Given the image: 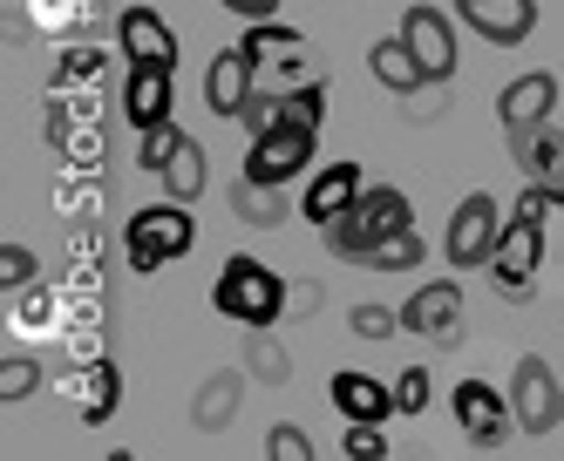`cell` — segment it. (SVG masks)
I'll use <instances>...</instances> for the list:
<instances>
[{
	"instance_id": "6da1fadb",
	"label": "cell",
	"mask_w": 564,
	"mask_h": 461,
	"mask_svg": "<svg viewBox=\"0 0 564 461\" xmlns=\"http://www.w3.org/2000/svg\"><path fill=\"white\" fill-rule=\"evenodd\" d=\"M319 122H327V89L306 81V89H286L272 102V116L252 130V150H246V177L252 184H279L286 190L293 177H306V163L319 150Z\"/></svg>"
},
{
	"instance_id": "7a4b0ae2",
	"label": "cell",
	"mask_w": 564,
	"mask_h": 461,
	"mask_svg": "<svg viewBox=\"0 0 564 461\" xmlns=\"http://www.w3.org/2000/svg\"><path fill=\"white\" fill-rule=\"evenodd\" d=\"M401 231H415V204H409V190H394V184H368L347 218H334L327 231H319V244H327L334 259L368 265L375 251H381V244H394Z\"/></svg>"
},
{
	"instance_id": "3957f363",
	"label": "cell",
	"mask_w": 564,
	"mask_h": 461,
	"mask_svg": "<svg viewBox=\"0 0 564 461\" xmlns=\"http://www.w3.org/2000/svg\"><path fill=\"white\" fill-rule=\"evenodd\" d=\"M212 306L231 319V326H279V312H286V278H279L265 259H252V251H231V259L218 265L212 278Z\"/></svg>"
},
{
	"instance_id": "277c9868",
	"label": "cell",
	"mask_w": 564,
	"mask_h": 461,
	"mask_svg": "<svg viewBox=\"0 0 564 461\" xmlns=\"http://www.w3.org/2000/svg\"><path fill=\"white\" fill-rule=\"evenodd\" d=\"M544 211H551V197L531 184L517 197V211L503 218V244H497V259H490V278L510 306L531 299V285H538V265H544Z\"/></svg>"
},
{
	"instance_id": "5b68a950",
	"label": "cell",
	"mask_w": 564,
	"mask_h": 461,
	"mask_svg": "<svg viewBox=\"0 0 564 461\" xmlns=\"http://www.w3.org/2000/svg\"><path fill=\"white\" fill-rule=\"evenodd\" d=\"M191 244H197V224H191V204H177V197L143 204V211H130V224H123V259L143 278L191 259Z\"/></svg>"
},
{
	"instance_id": "8992f818",
	"label": "cell",
	"mask_w": 564,
	"mask_h": 461,
	"mask_svg": "<svg viewBox=\"0 0 564 461\" xmlns=\"http://www.w3.org/2000/svg\"><path fill=\"white\" fill-rule=\"evenodd\" d=\"M246 48L259 62V102H279L286 89H306V81H319L313 68V48L300 28H279V21H246Z\"/></svg>"
},
{
	"instance_id": "52a82bcc",
	"label": "cell",
	"mask_w": 564,
	"mask_h": 461,
	"mask_svg": "<svg viewBox=\"0 0 564 461\" xmlns=\"http://www.w3.org/2000/svg\"><path fill=\"white\" fill-rule=\"evenodd\" d=\"M497 244H503V204H497L490 190H469L456 211H449L442 259H449L456 272H476V265H490V259H497Z\"/></svg>"
},
{
	"instance_id": "ba28073f",
	"label": "cell",
	"mask_w": 564,
	"mask_h": 461,
	"mask_svg": "<svg viewBox=\"0 0 564 461\" xmlns=\"http://www.w3.org/2000/svg\"><path fill=\"white\" fill-rule=\"evenodd\" d=\"M401 332H415L429 347H463V285L456 278L415 285L409 299H401Z\"/></svg>"
},
{
	"instance_id": "9c48e42d",
	"label": "cell",
	"mask_w": 564,
	"mask_h": 461,
	"mask_svg": "<svg viewBox=\"0 0 564 461\" xmlns=\"http://www.w3.org/2000/svg\"><path fill=\"white\" fill-rule=\"evenodd\" d=\"M123 122L137 136L177 122V68H150V62H123Z\"/></svg>"
},
{
	"instance_id": "30bf717a",
	"label": "cell",
	"mask_w": 564,
	"mask_h": 461,
	"mask_svg": "<svg viewBox=\"0 0 564 461\" xmlns=\"http://www.w3.org/2000/svg\"><path fill=\"white\" fill-rule=\"evenodd\" d=\"M510 407H517V428H523V435H557L564 387H557L551 360H538V353L517 360V373H510Z\"/></svg>"
},
{
	"instance_id": "8fae6325",
	"label": "cell",
	"mask_w": 564,
	"mask_h": 461,
	"mask_svg": "<svg viewBox=\"0 0 564 461\" xmlns=\"http://www.w3.org/2000/svg\"><path fill=\"white\" fill-rule=\"evenodd\" d=\"M551 116H557V75H551V68H531V75L503 81V96H497V122H503V143H523L531 130H544Z\"/></svg>"
},
{
	"instance_id": "7c38bea8",
	"label": "cell",
	"mask_w": 564,
	"mask_h": 461,
	"mask_svg": "<svg viewBox=\"0 0 564 461\" xmlns=\"http://www.w3.org/2000/svg\"><path fill=\"white\" fill-rule=\"evenodd\" d=\"M401 41L415 48V62H422V75L435 81V89H449V75H456V21L442 8H429V0H415V8L401 14Z\"/></svg>"
},
{
	"instance_id": "4fadbf2b",
	"label": "cell",
	"mask_w": 564,
	"mask_h": 461,
	"mask_svg": "<svg viewBox=\"0 0 564 461\" xmlns=\"http://www.w3.org/2000/svg\"><path fill=\"white\" fill-rule=\"evenodd\" d=\"M449 407H456V428H463V441H469V448H497V441L517 428L510 394H497L490 381H456Z\"/></svg>"
},
{
	"instance_id": "5bb4252c",
	"label": "cell",
	"mask_w": 564,
	"mask_h": 461,
	"mask_svg": "<svg viewBox=\"0 0 564 461\" xmlns=\"http://www.w3.org/2000/svg\"><path fill=\"white\" fill-rule=\"evenodd\" d=\"M456 21L490 48H523L538 34V0H456Z\"/></svg>"
},
{
	"instance_id": "9a60e30c",
	"label": "cell",
	"mask_w": 564,
	"mask_h": 461,
	"mask_svg": "<svg viewBox=\"0 0 564 461\" xmlns=\"http://www.w3.org/2000/svg\"><path fill=\"white\" fill-rule=\"evenodd\" d=\"M205 102H212V116H246L259 102V62H252L246 41L212 55V68H205Z\"/></svg>"
},
{
	"instance_id": "2e32d148",
	"label": "cell",
	"mask_w": 564,
	"mask_h": 461,
	"mask_svg": "<svg viewBox=\"0 0 564 461\" xmlns=\"http://www.w3.org/2000/svg\"><path fill=\"white\" fill-rule=\"evenodd\" d=\"M360 190H368V171H360L354 156H334L327 171H319V177L306 184V197H300V218H306V224H319V231H327L334 218H347L354 204H360Z\"/></svg>"
},
{
	"instance_id": "e0dca14e",
	"label": "cell",
	"mask_w": 564,
	"mask_h": 461,
	"mask_svg": "<svg viewBox=\"0 0 564 461\" xmlns=\"http://www.w3.org/2000/svg\"><path fill=\"white\" fill-rule=\"evenodd\" d=\"M116 41H123V62L177 68V28L156 8H123V14H116Z\"/></svg>"
},
{
	"instance_id": "ac0fdd59",
	"label": "cell",
	"mask_w": 564,
	"mask_h": 461,
	"mask_svg": "<svg viewBox=\"0 0 564 461\" xmlns=\"http://www.w3.org/2000/svg\"><path fill=\"white\" fill-rule=\"evenodd\" d=\"M327 400H334L340 421H388V414H394V381H375V373H360V366H340L327 381Z\"/></svg>"
},
{
	"instance_id": "d6986e66",
	"label": "cell",
	"mask_w": 564,
	"mask_h": 461,
	"mask_svg": "<svg viewBox=\"0 0 564 461\" xmlns=\"http://www.w3.org/2000/svg\"><path fill=\"white\" fill-rule=\"evenodd\" d=\"M510 156H517V171L564 211V130L557 122H544V130H531L523 143H510Z\"/></svg>"
},
{
	"instance_id": "ffe728a7",
	"label": "cell",
	"mask_w": 564,
	"mask_h": 461,
	"mask_svg": "<svg viewBox=\"0 0 564 461\" xmlns=\"http://www.w3.org/2000/svg\"><path fill=\"white\" fill-rule=\"evenodd\" d=\"M368 75L381 81L388 96H401V102H409V96H422V89H435V81L422 75V62H415V48L401 41V28H394L388 41H375V48H368Z\"/></svg>"
},
{
	"instance_id": "44dd1931",
	"label": "cell",
	"mask_w": 564,
	"mask_h": 461,
	"mask_svg": "<svg viewBox=\"0 0 564 461\" xmlns=\"http://www.w3.org/2000/svg\"><path fill=\"white\" fill-rule=\"evenodd\" d=\"M150 177L164 184V197H177V204H197V197H205V143L177 130V143L164 150V163H156Z\"/></svg>"
},
{
	"instance_id": "7402d4cb",
	"label": "cell",
	"mask_w": 564,
	"mask_h": 461,
	"mask_svg": "<svg viewBox=\"0 0 564 461\" xmlns=\"http://www.w3.org/2000/svg\"><path fill=\"white\" fill-rule=\"evenodd\" d=\"M68 394H75V414H83L89 428H102L109 414H116V400H123V373H116L109 360H89V366L68 381Z\"/></svg>"
},
{
	"instance_id": "603a6c76",
	"label": "cell",
	"mask_w": 564,
	"mask_h": 461,
	"mask_svg": "<svg viewBox=\"0 0 564 461\" xmlns=\"http://www.w3.org/2000/svg\"><path fill=\"white\" fill-rule=\"evenodd\" d=\"M231 204L252 224H279V218H286V190H279V184H252L246 171H238V184H231Z\"/></svg>"
},
{
	"instance_id": "cb8c5ba5",
	"label": "cell",
	"mask_w": 564,
	"mask_h": 461,
	"mask_svg": "<svg viewBox=\"0 0 564 461\" xmlns=\"http://www.w3.org/2000/svg\"><path fill=\"white\" fill-rule=\"evenodd\" d=\"M422 259H429V238H422V231H401L394 244H381V251H375L368 265H375V272H415Z\"/></svg>"
},
{
	"instance_id": "d4e9b609",
	"label": "cell",
	"mask_w": 564,
	"mask_h": 461,
	"mask_svg": "<svg viewBox=\"0 0 564 461\" xmlns=\"http://www.w3.org/2000/svg\"><path fill=\"white\" fill-rule=\"evenodd\" d=\"M429 394H435L429 366H401L394 373V414H429Z\"/></svg>"
},
{
	"instance_id": "484cf974",
	"label": "cell",
	"mask_w": 564,
	"mask_h": 461,
	"mask_svg": "<svg viewBox=\"0 0 564 461\" xmlns=\"http://www.w3.org/2000/svg\"><path fill=\"white\" fill-rule=\"evenodd\" d=\"M34 387H42V366H34L28 353H14L8 366H0V394H8V407L14 400H34Z\"/></svg>"
},
{
	"instance_id": "4316f807",
	"label": "cell",
	"mask_w": 564,
	"mask_h": 461,
	"mask_svg": "<svg viewBox=\"0 0 564 461\" xmlns=\"http://www.w3.org/2000/svg\"><path fill=\"white\" fill-rule=\"evenodd\" d=\"M340 454H354V461H381V454H388V435H381V421H347V435H340Z\"/></svg>"
},
{
	"instance_id": "83f0119b",
	"label": "cell",
	"mask_w": 564,
	"mask_h": 461,
	"mask_svg": "<svg viewBox=\"0 0 564 461\" xmlns=\"http://www.w3.org/2000/svg\"><path fill=\"white\" fill-rule=\"evenodd\" d=\"M265 454H272V461H313L319 448L306 441V428H293V421H279V428L265 435Z\"/></svg>"
},
{
	"instance_id": "f1b7e54d",
	"label": "cell",
	"mask_w": 564,
	"mask_h": 461,
	"mask_svg": "<svg viewBox=\"0 0 564 461\" xmlns=\"http://www.w3.org/2000/svg\"><path fill=\"white\" fill-rule=\"evenodd\" d=\"M0 285H8V292H34V251L28 244H0Z\"/></svg>"
},
{
	"instance_id": "f546056e",
	"label": "cell",
	"mask_w": 564,
	"mask_h": 461,
	"mask_svg": "<svg viewBox=\"0 0 564 461\" xmlns=\"http://www.w3.org/2000/svg\"><path fill=\"white\" fill-rule=\"evenodd\" d=\"M394 326H401V312H381V306H360L354 312V332H368V340H388Z\"/></svg>"
},
{
	"instance_id": "4dcf8cb0",
	"label": "cell",
	"mask_w": 564,
	"mask_h": 461,
	"mask_svg": "<svg viewBox=\"0 0 564 461\" xmlns=\"http://www.w3.org/2000/svg\"><path fill=\"white\" fill-rule=\"evenodd\" d=\"M225 14H238V21H272L279 14V0H218Z\"/></svg>"
},
{
	"instance_id": "1f68e13d",
	"label": "cell",
	"mask_w": 564,
	"mask_h": 461,
	"mask_svg": "<svg viewBox=\"0 0 564 461\" xmlns=\"http://www.w3.org/2000/svg\"><path fill=\"white\" fill-rule=\"evenodd\" d=\"M96 68H102V55H96V48H75V55H62V81H68V75H75V81H89Z\"/></svg>"
},
{
	"instance_id": "d6a6232c",
	"label": "cell",
	"mask_w": 564,
	"mask_h": 461,
	"mask_svg": "<svg viewBox=\"0 0 564 461\" xmlns=\"http://www.w3.org/2000/svg\"><path fill=\"white\" fill-rule=\"evenodd\" d=\"M557 435H564V414H557Z\"/></svg>"
}]
</instances>
